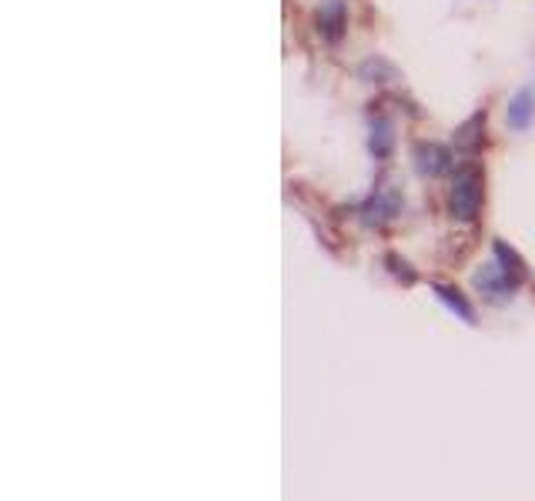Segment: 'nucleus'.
<instances>
[{"label": "nucleus", "instance_id": "f257e3e1", "mask_svg": "<svg viewBox=\"0 0 535 501\" xmlns=\"http://www.w3.org/2000/svg\"><path fill=\"white\" fill-rule=\"evenodd\" d=\"M448 211L455 221H475L482 211V175L475 167H459L448 191Z\"/></svg>", "mask_w": 535, "mask_h": 501}, {"label": "nucleus", "instance_id": "f03ea898", "mask_svg": "<svg viewBox=\"0 0 535 501\" xmlns=\"http://www.w3.org/2000/svg\"><path fill=\"white\" fill-rule=\"evenodd\" d=\"M515 281H519V278H512V274L505 271V268H499V264H485L482 271H475V288H479L482 298L492 301V305H509L515 291Z\"/></svg>", "mask_w": 535, "mask_h": 501}, {"label": "nucleus", "instance_id": "7ed1b4c3", "mask_svg": "<svg viewBox=\"0 0 535 501\" xmlns=\"http://www.w3.org/2000/svg\"><path fill=\"white\" fill-rule=\"evenodd\" d=\"M535 120V94L532 88H522L509 100V108H505V124L512 128V131H529Z\"/></svg>", "mask_w": 535, "mask_h": 501}, {"label": "nucleus", "instance_id": "20e7f679", "mask_svg": "<svg viewBox=\"0 0 535 501\" xmlns=\"http://www.w3.org/2000/svg\"><path fill=\"white\" fill-rule=\"evenodd\" d=\"M416 161H418V175L438 177L452 167V154H448L445 147H438V144H418Z\"/></svg>", "mask_w": 535, "mask_h": 501}, {"label": "nucleus", "instance_id": "39448f33", "mask_svg": "<svg viewBox=\"0 0 535 501\" xmlns=\"http://www.w3.org/2000/svg\"><path fill=\"white\" fill-rule=\"evenodd\" d=\"M345 24H349V14H345V4H341V0H325V4L318 7V31L325 33L328 41H339Z\"/></svg>", "mask_w": 535, "mask_h": 501}, {"label": "nucleus", "instance_id": "423d86ee", "mask_svg": "<svg viewBox=\"0 0 535 501\" xmlns=\"http://www.w3.org/2000/svg\"><path fill=\"white\" fill-rule=\"evenodd\" d=\"M365 214H368V221H392L402 214V197H398V191H385V194L372 197L368 201V207H365Z\"/></svg>", "mask_w": 535, "mask_h": 501}, {"label": "nucleus", "instance_id": "0eeeda50", "mask_svg": "<svg viewBox=\"0 0 535 501\" xmlns=\"http://www.w3.org/2000/svg\"><path fill=\"white\" fill-rule=\"evenodd\" d=\"M435 291H438V298H442V301H445V305L452 307V311H459L462 321H472V317H475V315H472V307L465 305V301H462V295L455 291V288H448V284H438Z\"/></svg>", "mask_w": 535, "mask_h": 501}, {"label": "nucleus", "instance_id": "6e6552de", "mask_svg": "<svg viewBox=\"0 0 535 501\" xmlns=\"http://www.w3.org/2000/svg\"><path fill=\"white\" fill-rule=\"evenodd\" d=\"M372 151H375V157H385V154L392 151V128H388L385 120H378L372 128Z\"/></svg>", "mask_w": 535, "mask_h": 501}, {"label": "nucleus", "instance_id": "1a4fd4ad", "mask_svg": "<svg viewBox=\"0 0 535 501\" xmlns=\"http://www.w3.org/2000/svg\"><path fill=\"white\" fill-rule=\"evenodd\" d=\"M495 258H499V261L505 264V271L512 274V278H522V274H525V271H522V261H519V258H515L512 250L505 248L502 241H495Z\"/></svg>", "mask_w": 535, "mask_h": 501}]
</instances>
